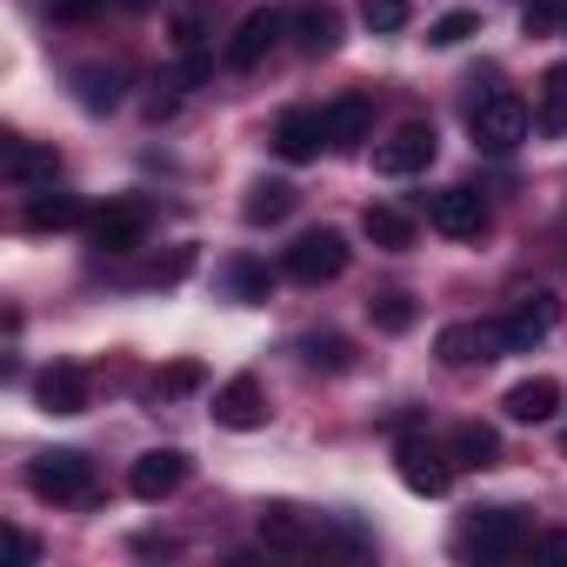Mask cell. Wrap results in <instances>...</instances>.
Here are the masks:
<instances>
[{
    "instance_id": "3",
    "label": "cell",
    "mask_w": 567,
    "mask_h": 567,
    "mask_svg": "<svg viewBox=\"0 0 567 567\" xmlns=\"http://www.w3.org/2000/svg\"><path fill=\"white\" fill-rule=\"evenodd\" d=\"M520 547H527L520 507H481V514H467V527L454 534V554H467V560H514Z\"/></svg>"
},
{
    "instance_id": "25",
    "label": "cell",
    "mask_w": 567,
    "mask_h": 567,
    "mask_svg": "<svg viewBox=\"0 0 567 567\" xmlns=\"http://www.w3.org/2000/svg\"><path fill=\"white\" fill-rule=\"evenodd\" d=\"M361 234H368L381 254H408V247H414V214H401V207H368V214H361Z\"/></svg>"
},
{
    "instance_id": "22",
    "label": "cell",
    "mask_w": 567,
    "mask_h": 567,
    "mask_svg": "<svg viewBox=\"0 0 567 567\" xmlns=\"http://www.w3.org/2000/svg\"><path fill=\"white\" fill-rule=\"evenodd\" d=\"M260 540L280 547V554H308V547H321V534H315L295 507H267V514H260Z\"/></svg>"
},
{
    "instance_id": "8",
    "label": "cell",
    "mask_w": 567,
    "mask_h": 567,
    "mask_svg": "<svg viewBox=\"0 0 567 567\" xmlns=\"http://www.w3.org/2000/svg\"><path fill=\"white\" fill-rule=\"evenodd\" d=\"M447 461H454V454H441V447L421 441V434H408V441L394 447V474H401V487L421 494V501H441V494H447V481H454Z\"/></svg>"
},
{
    "instance_id": "19",
    "label": "cell",
    "mask_w": 567,
    "mask_h": 567,
    "mask_svg": "<svg viewBox=\"0 0 567 567\" xmlns=\"http://www.w3.org/2000/svg\"><path fill=\"white\" fill-rule=\"evenodd\" d=\"M321 121H328V147H341V154H354L361 141H374V101H368V94H341V101H328Z\"/></svg>"
},
{
    "instance_id": "34",
    "label": "cell",
    "mask_w": 567,
    "mask_h": 567,
    "mask_svg": "<svg viewBox=\"0 0 567 567\" xmlns=\"http://www.w3.org/2000/svg\"><path fill=\"white\" fill-rule=\"evenodd\" d=\"M200 381H207V368H200V361H174V368H161V381H154V388H161L167 401H181V394H194Z\"/></svg>"
},
{
    "instance_id": "20",
    "label": "cell",
    "mask_w": 567,
    "mask_h": 567,
    "mask_svg": "<svg viewBox=\"0 0 567 567\" xmlns=\"http://www.w3.org/2000/svg\"><path fill=\"white\" fill-rule=\"evenodd\" d=\"M21 220H28L34 234H61V227H81V220H87V207H81V194H68V187H54V181H48V187H34V194H28V214H21Z\"/></svg>"
},
{
    "instance_id": "36",
    "label": "cell",
    "mask_w": 567,
    "mask_h": 567,
    "mask_svg": "<svg viewBox=\"0 0 567 567\" xmlns=\"http://www.w3.org/2000/svg\"><path fill=\"white\" fill-rule=\"evenodd\" d=\"M534 554H540V560H560V567H567V527H547V534L534 540Z\"/></svg>"
},
{
    "instance_id": "23",
    "label": "cell",
    "mask_w": 567,
    "mask_h": 567,
    "mask_svg": "<svg viewBox=\"0 0 567 567\" xmlns=\"http://www.w3.org/2000/svg\"><path fill=\"white\" fill-rule=\"evenodd\" d=\"M534 127L540 134H567V61H554L534 87Z\"/></svg>"
},
{
    "instance_id": "1",
    "label": "cell",
    "mask_w": 567,
    "mask_h": 567,
    "mask_svg": "<svg viewBox=\"0 0 567 567\" xmlns=\"http://www.w3.org/2000/svg\"><path fill=\"white\" fill-rule=\"evenodd\" d=\"M28 487H34L41 501H54V507H81V501L101 494V487H94V461H87L81 447H48V454H34V461H28Z\"/></svg>"
},
{
    "instance_id": "10",
    "label": "cell",
    "mask_w": 567,
    "mask_h": 567,
    "mask_svg": "<svg viewBox=\"0 0 567 567\" xmlns=\"http://www.w3.org/2000/svg\"><path fill=\"white\" fill-rule=\"evenodd\" d=\"M280 34H288V8H254V14L234 28V41H227V68H234V74H254V68L274 54Z\"/></svg>"
},
{
    "instance_id": "4",
    "label": "cell",
    "mask_w": 567,
    "mask_h": 567,
    "mask_svg": "<svg viewBox=\"0 0 567 567\" xmlns=\"http://www.w3.org/2000/svg\"><path fill=\"white\" fill-rule=\"evenodd\" d=\"M147 227H154V207H147L141 194H121V200H107L101 214H87V240H94L107 260L147 247Z\"/></svg>"
},
{
    "instance_id": "28",
    "label": "cell",
    "mask_w": 567,
    "mask_h": 567,
    "mask_svg": "<svg viewBox=\"0 0 567 567\" xmlns=\"http://www.w3.org/2000/svg\"><path fill=\"white\" fill-rule=\"evenodd\" d=\"M187 274H194V247H174V254L134 267V274H127V288H174V280H187Z\"/></svg>"
},
{
    "instance_id": "35",
    "label": "cell",
    "mask_w": 567,
    "mask_h": 567,
    "mask_svg": "<svg viewBox=\"0 0 567 567\" xmlns=\"http://www.w3.org/2000/svg\"><path fill=\"white\" fill-rule=\"evenodd\" d=\"M101 8H107V0H54L48 14H54V21H68V28H81V21H94Z\"/></svg>"
},
{
    "instance_id": "33",
    "label": "cell",
    "mask_w": 567,
    "mask_h": 567,
    "mask_svg": "<svg viewBox=\"0 0 567 567\" xmlns=\"http://www.w3.org/2000/svg\"><path fill=\"white\" fill-rule=\"evenodd\" d=\"M560 14H567V0H520V28H527L534 41L560 34Z\"/></svg>"
},
{
    "instance_id": "7",
    "label": "cell",
    "mask_w": 567,
    "mask_h": 567,
    "mask_svg": "<svg viewBox=\"0 0 567 567\" xmlns=\"http://www.w3.org/2000/svg\"><path fill=\"white\" fill-rule=\"evenodd\" d=\"M501 348H507L501 321H454V328L434 334L441 368H487V361H501Z\"/></svg>"
},
{
    "instance_id": "15",
    "label": "cell",
    "mask_w": 567,
    "mask_h": 567,
    "mask_svg": "<svg viewBox=\"0 0 567 567\" xmlns=\"http://www.w3.org/2000/svg\"><path fill=\"white\" fill-rule=\"evenodd\" d=\"M321 147H328V121H321V107H288L274 121V154L280 161H321Z\"/></svg>"
},
{
    "instance_id": "9",
    "label": "cell",
    "mask_w": 567,
    "mask_h": 567,
    "mask_svg": "<svg viewBox=\"0 0 567 567\" xmlns=\"http://www.w3.org/2000/svg\"><path fill=\"white\" fill-rule=\"evenodd\" d=\"M554 328H560V295H554V288H534V295H520V301H514V315L501 321V334H507V354H527V348H540Z\"/></svg>"
},
{
    "instance_id": "27",
    "label": "cell",
    "mask_w": 567,
    "mask_h": 567,
    "mask_svg": "<svg viewBox=\"0 0 567 567\" xmlns=\"http://www.w3.org/2000/svg\"><path fill=\"white\" fill-rule=\"evenodd\" d=\"M227 295H234V301H247V308H254V301H267V295H274V267H267V260H254V254L227 260Z\"/></svg>"
},
{
    "instance_id": "24",
    "label": "cell",
    "mask_w": 567,
    "mask_h": 567,
    "mask_svg": "<svg viewBox=\"0 0 567 567\" xmlns=\"http://www.w3.org/2000/svg\"><path fill=\"white\" fill-rule=\"evenodd\" d=\"M295 207H301V194H295L288 181H260V187L247 194V207H240V214H247V227H280Z\"/></svg>"
},
{
    "instance_id": "16",
    "label": "cell",
    "mask_w": 567,
    "mask_h": 567,
    "mask_svg": "<svg viewBox=\"0 0 567 567\" xmlns=\"http://www.w3.org/2000/svg\"><path fill=\"white\" fill-rule=\"evenodd\" d=\"M68 87H74V101H81L87 114H114V107L127 101V68H121V61H81V68L68 74Z\"/></svg>"
},
{
    "instance_id": "32",
    "label": "cell",
    "mask_w": 567,
    "mask_h": 567,
    "mask_svg": "<svg viewBox=\"0 0 567 567\" xmlns=\"http://www.w3.org/2000/svg\"><path fill=\"white\" fill-rule=\"evenodd\" d=\"M408 14H414V0H361L368 34H401V28H408Z\"/></svg>"
},
{
    "instance_id": "5",
    "label": "cell",
    "mask_w": 567,
    "mask_h": 567,
    "mask_svg": "<svg viewBox=\"0 0 567 567\" xmlns=\"http://www.w3.org/2000/svg\"><path fill=\"white\" fill-rule=\"evenodd\" d=\"M348 234L341 227H315V234H301L295 247H288V260H280V267H288V280H301V288H321V280H341L348 274Z\"/></svg>"
},
{
    "instance_id": "38",
    "label": "cell",
    "mask_w": 567,
    "mask_h": 567,
    "mask_svg": "<svg viewBox=\"0 0 567 567\" xmlns=\"http://www.w3.org/2000/svg\"><path fill=\"white\" fill-rule=\"evenodd\" d=\"M121 8H127V14H147V8H161V0H121Z\"/></svg>"
},
{
    "instance_id": "17",
    "label": "cell",
    "mask_w": 567,
    "mask_h": 567,
    "mask_svg": "<svg viewBox=\"0 0 567 567\" xmlns=\"http://www.w3.org/2000/svg\"><path fill=\"white\" fill-rule=\"evenodd\" d=\"M34 401H41L48 414H87V401H94V381H87V368H81V361H54V368H41V381H34Z\"/></svg>"
},
{
    "instance_id": "29",
    "label": "cell",
    "mask_w": 567,
    "mask_h": 567,
    "mask_svg": "<svg viewBox=\"0 0 567 567\" xmlns=\"http://www.w3.org/2000/svg\"><path fill=\"white\" fill-rule=\"evenodd\" d=\"M301 361L321 368V374H348V368H354V348H348L341 334H308V341H301Z\"/></svg>"
},
{
    "instance_id": "18",
    "label": "cell",
    "mask_w": 567,
    "mask_h": 567,
    "mask_svg": "<svg viewBox=\"0 0 567 567\" xmlns=\"http://www.w3.org/2000/svg\"><path fill=\"white\" fill-rule=\"evenodd\" d=\"M0 174H8V187L34 194L61 174V154L54 147H34V141H0Z\"/></svg>"
},
{
    "instance_id": "31",
    "label": "cell",
    "mask_w": 567,
    "mask_h": 567,
    "mask_svg": "<svg viewBox=\"0 0 567 567\" xmlns=\"http://www.w3.org/2000/svg\"><path fill=\"white\" fill-rule=\"evenodd\" d=\"M467 34H481V14H474V8H447V14L427 28V48H461Z\"/></svg>"
},
{
    "instance_id": "40",
    "label": "cell",
    "mask_w": 567,
    "mask_h": 567,
    "mask_svg": "<svg viewBox=\"0 0 567 567\" xmlns=\"http://www.w3.org/2000/svg\"><path fill=\"white\" fill-rule=\"evenodd\" d=\"M560 447H567V434H560Z\"/></svg>"
},
{
    "instance_id": "37",
    "label": "cell",
    "mask_w": 567,
    "mask_h": 567,
    "mask_svg": "<svg viewBox=\"0 0 567 567\" xmlns=\"http://www.w3.org/2000/svg\"><path fill=\"white\" fill-rule=\"evenodd\" d=\"M14 560H21V567H28V560H41V540H34L28 527H14Z\"/></svg>"
},
{
    "instance_id": "6",
    "label": "cell",
    "mask_w": 567,
    "mask_h": 567,
    "mask_svg": "<svg viewBox=\"0 0 567 567\" xmlns=\"http://www.w3.org/2000/svg\"><path fill=\"white\" fill-rule=\"evenodd\" d=\"M434 154H441L434 121H408V127H394L388 141H374V174L408 181V174H427V167H434Z\"/></svg>"
},
{
    "instance_id": "11",
    "label": "cell",
    "mask_w": 567,
    "mask_h": 567,
    "mask_svg": "<svg viewBox=\"0 0 567 567\" xmlns=\"http://www.w3.org/2000/svg\"><path fill=\"white\" fill-rule=\"evenodd\" d=\"M427 220L447 240H481L487 234V200L474 187H441V194H427Z\"/></svg>"
},
{
    "instance_id": "12",
    "label": "cell",
    "mask_w": 567,
    "mask_h": 567,
    "mask_svg": "<svg viewBox=\"0 0 567 567\" xmlns=\"http://www.w3.org/2000/svg\"><path fill=\"white\" fill-rule=\"evenodd\" d=\"M288 34H295V48L308 61H321V54L341 48V8H334V0H295V8H288Z\"/></svg>"
},
{
    "instance_id": "26",
    "label": "cell",
    "mask_w": 567,
    "mask_h": 567,
    "mask_svg": "<svg viewBox=\"0 0 567 567\" xmlns=\"http://www.w3.org/2000/svg\"><path fill=\"white\" fill-rule=\"evenodd\" d=\"M447 454H454V467H494L501 461V434L487 421H461L454 441H447Z\"/></svg>"
},
{
    "instance_id": "13",
    "label": "cell",
    "mask_w": 567,
    "mask_h": 567,
    "mask_svg": "<svg viewBox=\"0 0 567 567\" xmlns=\"http://www.w3.org/2000/svg\"><path fill=\"white\" fill-rule=\"evenodd\" d=\"M260 421H267V388H260L254 374H234V381L214 388V427H227V434H254Z\"/></svg>"
},
{
    "instance_id": "39",
    "label": "cell",
    "mask_w": 567,
    "mask_h": 567,
    "mask_svg": "<svg viewBox=\"0 0 567 567\" xmlns=\"http://www.w3.org/2000/svg\"><path fill=\"white\" fill-rule=\"evenodd\" d=\"M560 41H567V14H560Z\"/></svg>"
},
{
    "instance_id": "30",
    "label": "cell",
    "mask_w": 567,
    "mask_h": 567,
    "mask_svg": "<svg viewBox=\"0 0 567 567\" xmlns=\"http://www.w3.org/2000/svg\"><path fill=\"white\" fill-rule=\"evenodd\" d=\"M414 315H421V308H414L408 295H374V301H368V321H374L381 334H408Z\"/></svg>"
},
{
    "instance_id": "14",
    "label": "cell",
    "mask_w": 567,
    "mask_h": 567,
    "mask_svg": "<svg viewBox=\"0 0 567 567\" xmlns=\"http://www.w3.org/2000/svg\"><path fill=\"white\" fill-rule=\"evenodd\" d=\"M187 454L181 447H147L134 467H127V487H134V501H167V494H181V481H187Z\"/></svg>"
},
{
    "instance_id": "21",
    "label": "cell",
    "mask_w": 567,
    "mask_h": 567,
    "mask_svg": "<svg viewBox=\"0 0 567 567\" xmlns=\"http://www.w3.org/2000/svg\"><path fill=\"white\" fill-rule=\"evenodd\" d=\"M501 408H507V421H520V427H540V421H554V414H560V381H554V374L514 381Z\"/></svg>"
},
{
    "instance_id": "2",
    "label": "cell",
    "mask_w": 567,
    "mask_h": 567,
    "mask_svg": "<svg viewBox=\"0 0 567 567\" xmlns=\"http://www.w3.org/2000/svg\"><path fill=\"white\" fill-rule=\"evenodd\" d=\"M527 127H534V114H527V101L520 94H481L474 101V114H467V134H474V147L481 154H514L520 141H527Z\"/></svg>"
}]
</instances>
